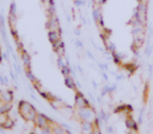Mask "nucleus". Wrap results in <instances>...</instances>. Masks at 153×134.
I'll list each match as a JSON object with an SVG mask.
<instances>
[{"instance_id": "a211bd4d", "label": "nucleus", "mask_w": 153, "mask_h": 134, "mask_svg": "<svg viewBox=\"0 0 153 134\" xmlns=\"http://www.w3.org/2000/svg\"><path fill=\"white\" fill-rule=\"evenodd\" d=\"M26 75H27V78H28L29 80L32 82V83H34V82H36L38 80L34 78V75H33V73L31 72V70L30 69H28V70H26Z\"/></svg>"}, {"instance_id": "0eeeda50", "label": "nucleus", "mask_w": 153, "mask_h": 134, "mask_svg": "<svg viewBox=\"0 0 153 134\" xmlns=\"http://www.w3.org/2000/svg\"><path fill=\"white\" fill-rule=\"evenodd\" d=\"M80 128L82 134H91L95 129L97 128L94 123L85 122V120H80Z\"/></svg>"}, {"instance_id": "6ab92c4d", "label": "nucleus", "mask_w": 153, "mask_h": 134, "mask_svg": "<svg viewBox=\"0 0 153 134\" xmlns=\"http://www.w3.org/2000/svg\"><path fill=\"white\" fill-rule=\"evenodd\" d=\"M7 118H8V116H7V114H6V113L0 114V126H2V125L5 123L6 120H7Z\"/></svg>"}, {"instance_id": "4be33fe9", "label": "nucleus", "mask_w": 153, "mask_h": 134, "mask_svg": "<svg viewBox=\"0 0 153 134\" xmlns=\"http://www.w3.org/2000/svg\"><path fill=\"white\" fill-rule=\"evenodd\" d=\"M10 15H12V16H16V4L15 3H12V5H10Z\"/></svg>"}, {"instance_id": "aec40b11", "label": "nucleus", "mask_w": 153, "mask_h": 134, "mask_svg": "<svg viewBox=\"0 0 153 134\" xmlns=\"http://www.w3.org/2000/svg\"><path fill=\"white\" fill-rule=\"evenodd\" d=\"M57 64H59V68H62V67H65L66 65H68V64L65 63L64 59H62V57H59V59H57Z\"/></svg>"}, {"instance_id": "6e6552de", "label": "nucleus", "mask_w": 153, "mask_h": 134, "mask_svg": "<svg viewBox=\"0 0 153 134\" xmlns=\"http://www.w3.org/2000/svg\"><path fill=\"white\" fill-rule=\"evenodd\" d=\"M61 31H49L48 32V39L51 44H54L59 40H61Z\"/></svg>"}, {"instance_id": "412c9836", "label": "nucleus", "mask_w": 153, "mask_h": 134, "mask_svg": "<svg viewBox=\"0 0 153 134\" xmlns=\"http://www.w3.org/2000/svg\"><path fill=\"white\" fill-rule=\"evenodd\" d=\"M106 2V0H93V3L95 6H102Z\"/></svg>"}, {"instance_id": "423d86ee", "label": "nucleus", "mask_w": 153, "mask_h": 134, "mask_svg": "<svg viewBox=\"0 0 153 134\" xmlns=\"http://www.w3.org/2000/svg\"><path fill=\"white\" fill-rule=\"evenodd\" d=\"M47 29L49 31H61L59 19H57L56 15H52V16L49 17L48 21H47Z\"/></svg>"}, {"instance_id": "7ed1b4c3", "label": "nucleus", "mask_w": 153, "mask_h": 134, "mask_svg": "<svg viewBox=\"0 0 153 134\" xmlns=\"http://www.w3.org/2000/svg\"><path fill=\"white\" fill-rule=\"evenodd\" d=\"M33 123H34V125L36 126V128H39V129L45 128V127H48V126H50V125H51V120L43 113H38V114H36Z\"/></svg>"}, {"instance_id": "bb28decb", "label": "nucleus", "mask_w": 153, "mask_h": 134, "mask_svg": "<svg viewBox=\"0 0 153 134\" xmlns=\"http://www.w3.org/2000/svg\"><path fill=\"white\" fill-rule=\"evenodd\" d=\"M143 1H146V0H137V2H143Z\"/></svg>"}, {"instance_id": "cd10ccee", "label": "nucleus", "mask_w": 153, "mask_h": 134, "mask_svg": "<svg viewBox=\"0 0 153 134\" xmlns=\"http://www.w3.org/2000/svg\"><path fill=\"white\" fill-rule=\"evenodd\" d=\"M31 134H36V133H31Z\"/></svg>"}, {"instance_id": "f8f14e48", "label": "nucleus", "mask_w": 153, "mask_h": 134, "mask_svg": "<svg viewBox=\"0 0 153 134\" xmlns=\"http://www.w3.org/2000/svg\"><path fill=\"white\" fill-rule=\"evenodd\" d=\"M65 85H66L69 89H72V90L76 89V84H75V81L73 80L72 77H70V75L65 78Z\"/></svg>"}, {"instance_id": "dca6fc26", "label": "nucleus", "mask_w": 153, "mask_h": 134, "mask_svg": "<svg viewBox=\"0 0 153 134\" xmlns=\"http://www.w3.org/2000/svg\"><path fill=\"white\" fill-rule=\"evenodd\" d=\"M38 129H39V128H38ZM39 134H53L52 127H51V126H48V127H45V128L40 129V132H39Z\"/></svg>"}, {"instance_id": "9d476101", "label": "nucleus", "mask_w": 153, "mask_h": 134, "mask_svg": "<svg viewBox=\"0 0 153 134\" xmlns=\"http://www.w3.org/2000/svg\"><path fill=\"white\" fill-rule=\"evenodd\" d=\"M14 99V94H13V91L10 90H5V91L1 92V100L4 102V103H10Z\"/></svg>"}, {"instance_id": "f3484780", "label": "nucleus", "mask_w": 153, "mask_h": 134, "mask_svg": "<svg viewBox=\"0 0 153 134\" xmlns=\"http://www.w3.org/2000/svg\"><path fill=\"white\" fill-rule=\"evenodd\" d=\"M62 73L64 75V77H65V78H66V77H69V75H70L71 69L69 68V66H68V65H66L65 67H62Z\"/></svg>"}, {"instance_id": "5701e85b", "label": "nucleus", "mask_w": 153, "mask_h": 134, "mask_svg": "<svg viewBox=\"0 0 153 134\" xmlns=\"http://www.w3.org/2000/svg\"><path fill=\"white\" fill-rule=\"evenodd\" d=\"M0 83L3 84V85H6L7 84V78L4 77V75H0Z\"/></svg>"}, {"instance_id": "f03ea898", "label": "nucleus", "mask_w": 153, "mask_h": 134, "mask_svg": "<svg viewBox=\"0 0 153 134\" xmlns=\"http://www.w3.org/2000/svg\"><path fill=\"white\" fill-rule=\"evenodd\" d=\"M77 115H78L80 120H85V122H92L94 123L97 120L96 113H95L94 109L91 106H88L85 108H79L77 109Z\"/></svg>"}, {"instance_id": "393cba45", "label": "nucleus", "mask_w": 153, "mask_h": 134, "mask_svg": "<svg viewBox=\"0 0 153 134\" xmlns=\"http://www.w3.org/2000/svg\"><path fill=\"white\" fill-rule=\"evenodd\" d=\"M91 134H100V130H99V128H96Z\"/></svg>"}, {"instance_id": "1a4fd4ad", "label": "nucleus", "mask_w": 153, "mask_h": 134, "mask_svg": "<svg viewBox=\"0 0 153 134\" xmlns=\"http://www.w3.org/2000/svg\"><path fill=\"white\" fill-rule=\"evenodd\" d=\"M21 58H22V61H23V64H24L25 68L26 70L30 69V64H31V59H30V56L26 53L25 50L21 51Z\"/></svg>"}, {"instance_id": "2eb2a0df", "label": "nucleus", "mask_w": 153, "mask_h": 134, "mask_svg": "<svg viewBox=\"0 0 153 134\" xmlns=\"http://www.w3.org/2000/svg\"><path fill=\"white\" fill-rule=\"evenodd\" d=\"M15 125V123H14V120H10V117L7 118V120H6L5 123H4L3 125H2V128L3 129H12L13 128V126Z\"/></svg>"}, {"instance_id": "a878e982", "label": "nucleus", "mask_w": 153, "mask_h": 134, "mask_svg": "<svg viewBox=\"0 0 153 134\" xmlns=\"http://www.w3.org/2000/svg\"><path fill=\"white\" fill-rule=\"evenodd\" d=\"M76 45L78 47H82V43H81L80 41H76Z\"/></svg>"}, {"instance_id": "4468645a", "label": "nucleus", "mask_w": 153, "mask_h": 134, "mask_svg": "<svg viewBox=\"0 0 153 134\" xmlns=\"http://www.w3.org/2000/svg\"><path fill=\"white\" fill-rule=\"evenodd\" d=\"M52 131H53V134H69L61 126H53L52 127Z\"/></svg>"}, {"instance_id": "c85d7f7f", "label": "nucleus", "mask_w": 153, "mask_h": 134, "mask_svg": "<svg viewBox=\"0 0 153 134\" xmlns=\"http://www.w3.org/2000/svg\"><path fill=\"white\" fill-rule=\"evenodd\" d=\"M0 100H1V99H0Z\"/></svg>"}, {"instance_id": "f257e3e1", "label": "nucleus", "mask_w": 153, "mask_h": 134, "mask_svg": "<svg viewBox=\"0 0 153 134\" xmlns=\"http://www.w3.org/2000/svg\"><path fill=\"white\" fill-rule=\"evenodd\" d=\"M18 110H19L20 115L22 116L25 120H27V122H33L36 114H38L36 108H34L30 103H28V102H26V101H21L20 103H19Z\"/></svg>"}, {"instance_id": "b1692460", "label": "nucleus", "mask_w": 153, "mask_h": 134, "mask_svg": "<svg viewBox=\"0 0 153 134\" xmlns=\"http://www.w3.org/2000/svg\"><path fill=\"white\" fill-rule=\"evenodd\" d=\"M85 3V0H75V4H76L77 6H82Z\"/></svg>"}, {"instance_id": "ddd939ff", "label": "nucleus", "mask_w": 153, "mask_h": 134, "mask_svg": "<svg viewBox=\"0 0 153 134\" xmlns=\"http://www.w3.org/2000/svg\"><path fill=\"white\" fill-rule=\"evenodd\" d=\"M10 109H12L10 103H5V104H3V105H0V114L7 113Z\"/></svg>"}, {"instance_id": "c756f323", "label": "nucleus", "mask_w": 153, "mask_h": 134, "mask_svg": "<svg viewBox=\"0 0 153 134\" xmlns=\"http://www.w3.org/2000/svg\"><path fill=\"white\" fill-rule=\"evenodd\" d=\"M69 134H70V133H69Z\"/></svg>"}, {"instance_id": "39448f33", "label": "nucleus", "mask_w": 153, "mask_h": 134, "mask_svg": "<svg viewBox=\"0 0 153 134\" xmlns=\"http://www.w3.org/2000/svg\"><path fill=\"white\" fill-rule=\"evenodd\" d=\"M88 106H91L89 101L83 96L82 93L77 92L76 96H75V107H76L77 109H79V108H85V107H88Z\"/></svg>"}, {"instance_id": "9b49d317", "label": "nucleus", "mask_w": 153, "mask_h": 134, "mask_svg": "<svg viewBox=\"0 0 153 134\" xmlns=\"http://www.w3.org/2000/svg\"><path fill=\"white\" fill-rule=\"evenodd\" d=\"M125 125H126L127 128L130 129V130H137V122H135L131 116H128V117L126 118V120H125Z\"/></svg>"}, {"instance_id": "20e7f679", "label": "nucleus", "mask_w": 153, "mask_h": 134, "mask_svg": "<svg viewBox=\"0 0 153 134\" xmlns=\"http://www.w3.org/2000/svg\"><path fill=\"white\" fill-rule=\"evenodd\" d=\"M93 19L98 26H103V15L101 11V6H95L92 13Z\"/></svg>"}]
</instances>
